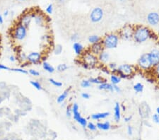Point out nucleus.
Returning a JSON list of instances; mask_svg holds the SVG:
<instances>
[{
	"label": "nucleus",
	"instance_id": "44",
	"mask_svg": "<svg viewBox=\"0 0 159 140\" xmlns=\"http://www.w3.org/2000/svg\"><path fill=\"white\" fill-rule=\"evenodd\" d=\"M46 13L48 14H53V4H49L48 6V7L46 8Z\"/></svg>",
	"mask_w": 159,
	"mask_h": 140
},
{
	"label": "nucleus",
	"instance_id": "17",
	"mask_svg": "<svg viewBox=\"0 0 159 140\" xmlns=\"http://www.w3.org/2000/svg\"><path fill=\"white\" fill-rule=\"evenodd\" d=\"M151 112V108L146 103H144L140 105L139 107V113L140 116L142 118L144 117H148V115Z\"/></svg>",
	"mask_w": 159,
	"mask_h": 140
},
{
	"label": "nucleus",
	"instance_id": "51",
	"mask_svg": "<svg viewBox=\"0 0 159 140\" xmlns=\"http://www.w3.org/2000/svg\"><path fill=\"white\" fill-rule=\"evenodd\" d=\"M132 118V116H126V117H125V118H124V120L126 122V123H129V122L131 121Z\"/></svg>",
	"mask_w": 159,
	"mask_h": 140
},
{
	"label": "nucleus",
	"instance_id": "43",
	"mask_svg": "<svg viewBox=\"0 0 159 140\" xmlns=\"http://www.w3.org/2000/svg\"><path fill=\"white\" fill-rule=\"evenodd\" d=\"M101 71L102 72L105 73V74H111V72H110V71L107 66H103V67H101Z\"/></svg>",
	"mask_w": 159,
	"mask_h": 140
},
{
	"label": "nucleus",
	"instance_id": "3",
	"mask_svg": "<svg viewBox=\"0 0 159 140\" xmlns=\"http://www.w3.org/2000/svg\"><path fill=\"white\" fill-rule=\"evenodd\" d=\"M28 34V28L21 23L17 22L11 31V37L14 41L21 42L26 39Z\"/></svg>",
	"mask_w": 159,
	"mask_h": 140
},
{
	"label": "nucleus",
	"instance_id": "23",
	"mask_svg": "<svg viewBox=\"0 0 159 140\" xmlns=\"http://www.w3.org/2000/svg\"><path fill=\"white\" fill-rule=\"evenodd\" d=\"M16 59H17V61H18V62L21 64H25V63L28 62L27 55L22 51L16 54Z\"/></svg>",
	"mask_w": 159,
	"mask_h": 140
},
{
	"label": "nucleus",
	"instance_id": "1",
	"mask_svg": "<svg viewBox=\"0 0 159 140\" xmlns=\"http://www.w3.org/2000/svg\"><path fill=\"white\" fill-rule=\"evenodd\" d=\"M152 31L147 26H134V31L133 40L137 43H141L146 42L151 38Z\"/></svg>",
	"mask_w": 159,
	"mask_h": 140
},
{
	"label": "nucleus",
	"instance_id": "56",
	"mask_svg": "<svg viewBox=\"0 0 159 140\" xmlns=\"http://www.w3.org/2000/svg\"><path fill=\"white\" fill-rule=\"evenodd\" d=\"M8 14H9V11H6L4 12V16H7Z\"/></svg>",
	"mask_w": 159,
	"mask_h": 140
},
{
	"label": "nucleus",
	"instance_id": "40",
	"mask_svg": "<svg viewBox=\"0 0 159 140\" xmlns=\"http://www.w3.org/2000/svg\"><path fill=\"white\" fill-rule=\"evenodd\" d=\"M86 127L88 128L89 130L91 131H95L97 130V127H96V125H95L94 123H88V124H87V126Z\"/></svg>",
	"mask_w": 159,
	"mask_h": 140
},
{
	"label": "nucleus",
	"instance_id": "54",
	"mask_svg": "<svg viewBox=\"0 0 159 140\" xmlns=\"http://www.w3.org/2000/svg\"><path fill=\"white\" fill-rule=\"evenodd\" d=\"M4 98L1 95H0V104H1V103H2L3 101H4Z\"/></svg>",
	"mask_w": 159,
	"mask_h": 140
},
{
	"label": "nucleus",
	"instance_id": "37",
	"mask_svg": "<svg viewBox=\"0 0 159 140\" xmlns=\"http://www.w3.org/2000/svg\"><path fill=\"white\" fill-rule=\"evenodd\" d=\"M66 116L67 118H70L72 117V110H71V105H68L66 107Z\"/></svg>",
	"mask_w": 159,
	"mask_h": 140
},
{
	"label": "nucleus",
	"instance_id": "14",
	"mask_svg": "<svg viewBox=\"0 0 159 140\" xmlns=\"http://www.w3.org/2000/svg\"><path fill=\"white\" fill-rule=\"evenodd\" d=\"M150 60L151 62L152 66H155L159 63V48H154L152 49L148 52Z\"/></svg>",
	"mask_w": 159,
	"mask_h": 140
},
{
	"label": "nucleus",
	"instance_id": "29",
	"mask_svg": "<svg viewBox=\"0 0 159 140\" xmlns=\"http://www.w3.org/2000/svg\"><path fill=\"white\" fill-rule=\"evenodd\" d=\"M144 86L143 84H141V83H137V84L134 85L133 86L134 91L137 93H142L144 91Z\"/></svg>",
	"mask_w": 159,
	"mask_h": 140
},
{
	"label": "nucleus",
	"instance_id": "38",
	"mask_svg": "<svg viewBox=\"0 0 159 140\" xmlns=\"http://www.w3.org/2000/svg\"><path fill=\"white\" fill-rule=\"evenodd\" d=\"M41 40L43 41V42L50 43V41L52 40V36H50V35H48V34L43 35V36H42Z\"/></svg>",
	"mask_w": 159,
	"mask_h": 140
},
{
	"label": "nucleus",
	"instance_id": "9",
	"mask_svg": "<svg viewBox=\"0 0 159 140\" xmlns=\"http://www.w3.org/2000/svg\"><path fill=\"white\" fill-rule=\"evenodd\" d=\"M43 55L40 52H31L27 55V62L29 64L38 65L42 62Z\"/></svg>",
	"mask_w": 159,
	"mask_h": 140
},
{
	"label": "nucleus",
	"instance_id": "50",
	"mask_svg": "<svg viewBox=\"0 0 159 140\" xmlns=\"http://www.w3.org/2000/svg\"><path fill=\"white\" fill-rule=\"evenodd\" d=\"M9 60L10 62H16V60H17V59H16V57H15L14 55L9 56Z\"/></svg>",
	"mask_w": 159,
	"mask_h": 140
},
{
	"label": "nucleus",
	"instance_id": "39",
	"mask_svg": "<svg viewBox=\"0 0 159 140\" xmlns=\"http://www.w3.org/2000/svg\"><path fill=\"white\" fill-rule=\"evenodd\" d=\"M78 39H79V35L77 33H73L71 36V37H70V40H71V42H78Z\"/></svg>",
	"mask_w": 159,
	"mask_h": 140
},
{
	"label": "nucleus",
	"instance_id": "26",
	"mask_svg": "<svg viewBox=\"0 0 159 140\" xmlns=\"http://www.w3.org/2000/svg\"><path fill=\"white\" fill-rule=\"evenodd\" d=\"M110 82L113 85H118L121 82L122 79L116 74H111L110 76Z\"/></svg>",
	"mask_w": 159,
	"mask_h": 140
},
{
	"label": "nucleus",
	"instance_id": "55",
	"mask_svg": "<svg viewBox=\"0 0 159 140\" xmlns=\"http://www.w3.org/2000/svg\"><path fill=\"white\" fill-rule=\"evenodd\" d=\"M120 106H121V110H123V111H126V107H125V106H124V105H120Z\"/></svg>",
	"mask_w": 159,
	"mask_h": 140
},
{
	"label": "nucleus",
	"instance_id": "46",
	"mask_svg": "<svg viewBox=\"0 0 159 140\" xmlns=\"http://www.w3.org/2000/svg\"><path fill=\"white\" fill-rule=\"evenodd\" d=\"M81 97H82V98H83V99L88 100V99H89L90 97H91V96H90V94L88 93L84 92V93H81Z\"/></svg>",
	"mask_w": 159,
	"mask_h": 140
},
{
	"label": "nucleus",
	"instance_id": "2",
	"mask_svg": "<svg viewBox=\"0 0 159 140\" xmlns=\"http://www.w3.org/2000/svg\"><path fill=\"white\" fill-rule=\"evenodd\" d=\"M120 38L118 33H110L106 34L101 40V43L105 50H113L118 47Z\"/></svg>",
	"mask_w": 159,
	"mask_h": 140
},
{
	"label": "nucleus",
	"instance_id": "58",
	"mask_svg": "<svg viewBox=\"0 0 159 140\" xmlns=\"http://www.w3.org/2000/svg\"><path fill=\"white\" fill-rule=\"evenodd\" d=\"M17 1H26V0H17Z\"/></svg>",
	"mask_w": 159,
	"mask_h": 140
},
{
	"label": "nucleus",
	"instance_id": "36",
	"mask_svg": "<svg viewBox=\"0 0 159 140\" xmlns=\"http://www.w3.org/2000/svg\"><path fill=\"white\" fill-rule=\"evenodd\" d=\"M49 81H50V84H51L52 85H53V86H55V87L60 88V87H62V83L61 81H56V80L54 79H50Z\"/></svg>",
	"mask_w": 159,
	"mask_h": 140
},
{
	"label": "nucleus",
	"instance_id": "28",
	"mask_svg": "<svg viewBox=\"0 0 159 140\" xmlns=\"http://www.w3.org/2000/svg\"><path fill=\"white\" fill-rule=\"evenodd\" d=\"M102 38L100 37V36H98V35H91V36H90L88 38V43H91V44H95V43H99L101 41Z\"/></svg>",
	"mask_w": 159,
	"mask_h": 140
},
{
	"label": "nucleus",
	"instance_id": "6",
	"mask_svg": "<svg viewBox=\"0 0 159 140\" xmlns=\"http://www.w3.org/2000/svg\"><path fill=\"white\" fill-rule=\"evenodd\" d=\"M137 66L139 69L144 71H149V70L153 69L151 62L150 60L149 56H148V53H144L140 56L138 62H137Z\"/></svg>",
	"mask_w": 159,
	"mask_h": 140
},
{
	"label": "nucleus",
	"instance_id": "16",
	"mask_svg": "<svg viewBox=\"0 0 159 140\" xmlns=\"http://www.w3.org/2000/svg\"><path fill=\"white\" fill-rule=\"evenodd\" d=\"M104 50H105L104 48H103V45H102L101 43V41H100L99 43L92 44L88 50L91 52V53H93V55H95L98 56V55H99L100 52H102Z\"/></svg>",
	"mask_w": 159,
	"mask_h": 140
},
{
	"label": "nucleus",
	"instance_id": "35",
	"mask_svg": "<svg viewBox=\"0 0 159 140\" xmlns=\"http://www.w3.org/2000/svg\"><path fill=\"white\" fill-rule=\"evenodd\" d=\"M10 71H15V72L21 73V74H27L28 73V71H27V70L24 69L23 68H11Z\"/></svg>",
	"mask_w": 159,
	"mask_h": 140
},
{
	"label": "nucleus",
	"instance_id": "45",
	"mask_svg": "<svg viewBox=\"0 0 159 140\" xmlns=\"http://www.w3.org/2000/svg\"><path fill=\"white\" fill-rule=\"evenodd\" d=\"M113 90L115 92H116L118 93H120L122 92L121 88L119 87L118 85H113Z\"/></svg>",
	"mask_w": 159,
	"mask_h": 140
},
{
	"label": "nucleus",
	"instance_id": "5",
	"mask_svg": "<svg viewBox=\"0 0 159 140\" xmlns=\"http://www.w3.org/2000/svg\"><path fill=\"white\" fill-rule=\"evenodd\" d=\"M81 61L84 64H87L89 69H93L99 63L98 57L91 53L89 50L84 51V52L81 56Z\"/></svg>",
	"mask_w": 159,
	"mask_h": 140
},
{
	"label": "nucleus",
	"instance_id": "61",
	"mask_svg": "<svg viewBox=\"0 0 159 140\" xmlns=\"http://www.w3.org/2000/svg\"><path fill=\"white\" fill-rule=\"evenodd\" d=\"M138 140H141V139H138Z\"/></svg>",
	"mask_w": 159,
	"mask_h": 140
},
{
	"label": "nucleus",
	"instance_id": "34",
	"mask_svg": "<svg viewBox=\"0 0 159 140\" xmlns=\"http://www.w3.org/2000/svg\"><path fill=\"white\" fill-rule=\"evenodd\" d=\"M92 84L89 81L88 79H83L81 82V86L83 89H87V88L91 87Z\"/></svg>",
	"mask_w": 159,
	"mask_h": 140
},
{
	"label": "nucleus",
	"instance_id": "32",
	"mask_svg": "<svg viewBox=\"0 0 159 140\" xmlns=\"http://www.w3.org/2000/svg\"><path fill=\"white\" fill-rule=\"evenodd\" d=\"M30 84L33 87H34L35 89L38 90V91H41L43 90V86L41 83L38 81H30Z\"/></svg>",
	"mask_w": 159,
	"mask_h": 140
},
{
	"label": "nucleus",
	"instance_id": "22",
	"mask_svg": "<svg viewBox=\"0 0 159 140\" xmlns=\"http://www.w3.org/2000/svg\"><path fill=\"white\" fill-rule=\"evenodd\" d=\"M98 89L100 90H103V91H110V92H114L113 90V85L111 84V83H108L105 82L103 83V84L98 85Z\"/></svg>",
	"mask_w": 159,
	"mask_h": 140
},
{
	"label": "nucleus",
	"instance_id": "41",
	"mask_svg": "<svg viewBox=\"0 0 159 140\" xmlns=\"http://www.w3.org/2000/svg\"><path fill=\"white\" fill-rule=\"evenodd\" d=\"M153 73L155 77H157L159 79V63L157 65L153 67Z\"/></svg>",
	"mask_w": 159,
	"mask_h": 140
},
{
	"label": "nucleus",
	"instance_id": "12",
	"mask_svg": "<svg viewBox=\"0 0 159 140\" xmlns=\"http://www.w3.org/2000/svg\"><path fill=\"white\" fill-rule=\"evenodd\" d=\"M33 19H34L36 24L37 26H40V27H44V26H46V23H48L46 19L47 16L42 14V13H41V14L40 13H34Z\"/></svg>",
	"mask_w": 159,
	"mask_h": 140
},
{
	"label": "nucleus",
	"instance_id": "25",
	"mask_svg": "<svg viewBox=\"0 0 159 140\" xmlns=\"http://www.w3.org/2000/svg\"><path fill=\"white\" fill-rule=\"evenodd\" d=\"M43 69L45 70V71H47V72L50 73V74H52V73H54L55 71V67L53 66L52 64H50L49 62H48L44 61L43 62Z\"/></svg>",
	"mask_w": 159,
	"mask_h": 140
},
{
	"label": "nucleus",
	"instance_id": "30",
	"mask_svg": "<svg viewBox=\"0 0 159 140\" xmlns=\"http://www.w3.org/2000/svg\"><path fill=\"white\" fill-rule=\"evenodd\" d=\"M107 66H108V68L109 69L110 72H111V74H115V71H116V70L118 67V64H117L116 63H115V62L108 63Z\"/></svg>",
	"mask_w": 159,
	"mask_h": 140
},
{
	"label": "nucleus",
	"instance_id": "8",
	"mask_svg": "<svg viewBox=\"0 0 159 140\" xmlns=\"http://www.w3.org/2000/svg\"><path fill=\"white\" fill-rule=\"evenodd\" d=\"M134 31V26L132 25H126L123 26V28L119 31L118 36L120 39L123 41H129L133 39Z\"/></svg>",
	"mask_w": 159,
	"mask_h": 140
},
{
	"label": "nucleus",
	"instance_id": "31",
	"mask_svg": "<svg viewBox=\"0 0 159 140\" xmlns=\"http://www.w3.org/2000/svg\"><path fill=\"white\" fill-rule=\"evenodd\" d=\"M62 50L63 48L60 44L55 45L54 48H53V52H54L55 55H57L61 54V53L62 52Z\"/></svg>",
	"mask_w": 159,
	"mask_h": 140
},
{
	"label": "nucleus",
	"instance_id": "13",
	"mask_svg": "<svg viewBox=\"0 0 159 140\" xmlns=\"http://www.w3.org/2000/svg\"><path fill=\"white\" fill-rule=\"evenodd\" d=\"M147 22L150 26H156L159 24V13L153 11L147 15Z\"/></svg>",
	"mask_w": 159,
	"mask_h": 140
},
{
	"label": "nucleus",
	"instance_id": "4",
	"mask_svg": "<svg viewBox=\"0 0 159 140\" xmlns=\"http://www.w3.org/2000/svg\"><path fill=\"white\" fill-rule=\"evenodd\" d=\"M137 66H133L129 64H123L118 66L115 74H118L121 79H130L135 74Z\"/></svg>",
	"mask_w": 159,
	"mask_h": 140
},
{
	"label": "nucleus",
	"instance_id": "27",
	"mask_svg": "<svg viewBox=\"0 0 159 140\" xmlns=\"http://www.w3.org/2000/svg\"><path fill=\"white\" fill-rule=\"evenodd\" d=\"M88 80H89V81L92 84H96V85H100L106 81L105 79H103V77H100V76H98V77L90 78V79H88Z\"/></svg>",
	"mask_w": 159,
	"mask_h": 140
},
{
	"label": "nucleus",
	"instance_id": "42",
	"mask_svg": "<svg viewBox=\"0 0 159 140\" xmlns=\"http://www.w3.org/2000/svg\"><path fill=\"white\" fill-rule=\"evenodd\" d=\"M28 73H29L30 74L32 75V76H40V72L39 71H37V70H36V69H29L28 70Z\"/></svg>",
	"mask_w": 159,
	"mask_h": 140
},
{
	"label": "nucleus",
	"instance_id": "18",
	"mask_svg": "<svg viewBox=\"0 0 159 140\" xmlns=\"http://www.w3.org/2000/svg\"><path fill=\"white\" fill-rule=\"evenodd\" d=\"M121 106L118 102H116L114 106V119L116 123H119L121 120Z\"/></svg>",
	"mask_w": 159,
	"mask_h": 140
},
{
	"label": "nucleus",
	"instance_id": "20",
	"mask_svg": "<svg viewBox=\"0 0 159 140\" xmlns=\"http://www.w3.org/2000/svg\"><path fill=\"white\" fill-rule=\"evenodd\" d=\"M110 116V112H103V113H98L92 114L91 116V118L93 120H103L107 118L108 117Z\"/></svg>",
	"mask_w": 159,
	"mask_h": 140
},
{
	"label": "nucleus",
	"instance_id": "7",
	"mask_svg": "<svg viewBox=\"0 0 159 140\" xmlns=\"http://www.w3.org/2000/svg\"><path fill=\"white\" fill-rule=\"evenodd\" d=\"M71 110H72V116L74 120L78 123L82 127H86L88 122L86 118H83L81 116V113L79 112V106L77 103H74L71 105Z\"/></svg>",
	"mask_w": 159,
	"mask_h": 140
},
{
	"label": "nucleus",
	"instance_id": "47",
	"mask_svg": "<svg viewBox=\"0 0 159 140\" xmlns=\"http://www.w3.org/2000/svg\"><path fill=\"white\" fill-rule=\"evenodd\" d=\"M11 68H9V66L4 65V64H0V71L1 70H6V71H10Z\"/></svg>",
	"mask_w": 159,
	"mask_h": 140
},
{
	"label": "nucleus",
	"instance_id": "59",
	"mask_svg": "<svg viewBox=\"0 0 159 140\" xmlns=\"http://www.w3.org/2000/svg\"><path fill=\"white\" fill-rule=\"evenodd\" d=\"M1 45H0V56H1Z\"/></svg>",
	"mask_w": 159,
	"mask_h": 140
},
{
	"label": "nucleus",
	"instance_id": "57",
	"mask_svg": "<svg viewBox=\"0 0 159 140\" xmlns=\"http://www.w3.org/2000/svg\"><path fill=\"white\" fill-rule=\"evenodd\" d=\"M156 114L159 115V106L156 108Z\"/></svg>",
	"mask_w": 159,
	"mask_h": 140
},
{
	"label": "nucleus",
	"instance_id": "52",
	"mask_svg": "<svg viewBox=\"0 0 159 140\" xmlns=\"http://www.w3.org/2000/svg\"><path fill=\"white\" fill-rule=\"evenodd\" d=\"M57 2L59 4H64L66 2V0H57Z\"/></svg>",
	"mask_w": 159,
	"mask_h": 140
},
{
	"label": "nucleus",
	"instance_id": "21",
	"mask_svg": "<svg viewBox=\"0 0 159 140\" xmlns=\"http://www.w3.org/2000/svg\"><path fill=\"white\" fill-rule=\"evenodd\" d=\"M71 89V87H69V89H67L66 90H64V91H63L62 93H61V94L58 96L57 98V103L62 104V103L64 102L65 100L67 98L69 93V91Z\"/></svg>",
	"mask_w": 159,
	"mask_h": 140
},
{
	"label": "nucleus",
	"instance_id": "48",
	"mask_svg": "<svg viewBox=\"0 0 159 140\" xmlns=\"http://www.w3.org/2000/svg\"><path fill=\"white\" fill-rule=\"evenodd\" d=\"M152 120H153V121L155 123H158V114H153V116H152Z\"/></svg>",
	"mask_w": 159,
	"mask_h": 140
},
{
	"label": "nucleus",
	"instance_id": "60",
	"mask_svg": "<svg viewBox=\"0 0 159 140\" xmlns=\"http://www.w3.org/2000/svg\"><path fill=\"white\" fill-rule=\"evenodd\" d=\"M157 124L159 125V115H158V123H157Z\"/></svg>",
	"mask_w": 159,
	"mask_h": 140
},
{
	"label": "nucleus",
	"instance_id": "33",
	"mask_svg": "<svg viewBox=\"0 0 159 140\" xmlns=\"http://www.w3.org/2000/svg\"><path fill=\"white\" fill-rule=\"evenodd\" d=\"M67 69L68 66L66 64H64V63H62V64H58L57 66V71L58 72H64V71H66Z\"/></svg>",
	"mask_w": 159,
	"mask_h": 140
},
{
	"label": "nucleus",
	"instance_id": "49",
	"mask_svg": "<svg viewBox=\"0 0 159 140\" xmlns=\"http://www.w3.org/2000/svg\"><path fill=\"white\" fill-rule=\"evenodd\" d=\"M127 132H128L129 135H132V134H133V129H132V127L129 125L127 127Z\"/></svg>",
	"mask_w": 159,
	"mask_h": 140
},
{
	"label": "nucleus",
	"instance_id": "15",
	"mask_svg": "<svg viewBox=\"0 0 159 140\" xmlns=\"http://www.w3.org/2000/svg\"><path fill=\"white\" fill-rule=\"evenodd\" d=\"M98 62L102 64L103 65H105V64L109 63L110 59V55L106 50H104L102 52H100L98 56Z\"/></svg>",
	"mask_w": 159,
	"mask_h": 140
},
{
	"label": "nucleus",
	"instance_id": "11",
	"mask_svg": "<svg viewBox=\"0 0 159 140\" xmlns=\"http://www.w3.org/2000/svg\"><path fill=\"white\" fill-rule=\"evenodd\" d=\"M33 16H34V13H24V14H22V15L20 16L18 22L21 23V24L28 28L29 27L30 25H31L32 19H33Z\"/></svg>",
	"mask_w": 159,
	"mask_h": 140
},
{
	"label": "nucleus",
	"instance_id": "10",
	"mask_svg": "<svg viewBox=\"0 0 159 140\" xmlns=\"http://www.w3.org/2000/svg\"><path fill=\"white\" fill-rule=\"evenodd\" d=\"M104 12L102 8L100 7H95L91 11L90 14V20L93 23H98L103 19Z\"/></svg>",
	"mask_w": 159,
	"mask_h": 140
},
{
	"label": "nucleus",
	"instance_id": "53",
	"mask_svg": "<svg viewBox=\"0 0 159 140\" xmlns=\"http://www.w3.org/2000/svg\"><path fill=\"white\" fill-rule=\"evenodd\" d=\"M4 23V19H3V16L0 14V24H3Z\"/></svg>",
	"mask_w": 159,
	"mask_h": 140
},
{
	"label": "nucleus",
	"instance_id": "19",
	"mask_svg": "<svg viewBox=\"0 0 159 140\" xmlns=\"http://www.w3.org/2000/svg\"><path fill=\"white\" fill-rule=\"evenodd\" d=\"M73 50L74 51L75 54L77 56L81 57L83 52L85 51V48L83 47V45L79 42H76L74 43L73 44Z\"/></svg>",
	"mask_w": 159,
	"mask_h": 140
},
{
	"label": "nucleus",
	"instance_id": "24",
	"mask_svg": "<svg viewBox=\"0 0 159 140\" xmlns=\"http://www.w3.org/2000/svg\"><path fill=\"white\" fill-rule=\"evenodd\" d=\"M97 129L101 130L103 131H108L109 130L111 127L110 123L108 121L105 122V123H98L96 125Z\"/></svg>",
	"mask_w": 159,
	"mask_h": 140
}]
</instances>
